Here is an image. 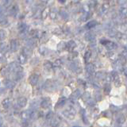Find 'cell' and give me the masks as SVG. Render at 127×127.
<instances>
[{
	"instance_id": "cell-1",
	"label": "cell",
	"mask_w": 127,
	"mask_h": 127,
	"mask_svg": "<svg viewBox=\"0 0 127 127\" xmlns=\"http://www.w3.org/2000/svg\"><path fill=\"white\" fill-rule=\"evenodd\" d=\"M8 71H9V72H11V73H16L18 72V71H22V67H20L18 63L16 62H12L10 63L9 65H8Z\"/></svg>"
},
{
	"instance_id": "cell-2",
	"label": "cell",
	"mask_w": 127,
	"mask_h": 127,
	"mask_svg": "<svg viewBox=\"0 0 127 127\" xmlns=\"http://www.w3.org/2000/svg\"><path fill=\"white\" fill-rule=\"evenodd\" d=\"M56 84L55 82L52 79H48V80L45 83V85H44V88H45L47 91H53L55 90Z\"/></svg>"
},
{
	"instance_id": "cell-3",
	"label": "cell",
	"mask_w": 127,
	"mask_h": 127,
	"mask_svg": "<svg viewBox=\"0 0 127 127\" xmlns=\"http://www.w3.org/2000/svg\"><path fill=\"white\" fill-rule=\"evenodd\" d=\"M18 30L19 33L21 34H26L28 32V30H29V26H28L26 23L21 22V23L18 24Z\"/></svg>"
},
{
	"instance_id": "cell-4",
	"label": "cell",
	"mask_w": 127,
	"mask_h": 127,
	"mask_svg": "<svg viewBox=\"0 0 127 127\" xmlns=\"http://www.w3.org/2000/svg\"><path fill=\"white\" fill-rule=\"evenodd\" d=\"M38 79H39V75L37 74H32L30 78H29V81L30 83L32 86H35L37 85V83L38 82Z\"/></svg>"
},
{
	"instance_id": "cell-5",
	"label": "cell",
	"mask_w": 127,
	"mask_h": 127,
	"mask_svg": "<svg viewBox=\"0 0 127 127\" xmlns=\"http://www.w3.org/2000/svg\"><path fill=\"white\" fill-rule=\"evenodd\" d=\"M19 48V42L17 39H13L10 41V49L12 52H16Z\"/></svg>"
},
{
	"instance_id": "cell-6",
	"label": "cell",
	"mask_w": 127,
	"mask_h": 127,
	"mask_svg": "<svg viewBox=\"0 0 127 127\" xmlns=\"http://www.w3.org/2000/svg\"><path fill=\"white\" fill-rule=\"evenodd\" d=\"M51 105V100L49 98H44L41 102V106L43 109L49 108Z\"/></svg>"
},
{
	"instance_id": "cell-7",
	"label": "cell",
	"mask_w": 127,
	"mask_h": 127,
	"mask_svg": "<svg viewBox=\"0 0 127 127\" xmlns=\"http://www.w3.org/2000/svg\"><path fill=\"white\" fill-rule=\"evenodd\" d=\"M18 5H13L10 6V9L8 10V13L11 16H16L18 13Z\"/></svg>"
},
{
	"instance_id": "cell-8",
	"label": "cell",
	"mask_w": 127,
	"mask_h": 127,
	"mask_svg": "<svg viewBox=\"0 0 127 127\" xmlns=\"http://www.w3.org/2000/svg\"><path fill=\"white\" fill-rule=\"evenodd\" d=\"M26 46H27V48H29V49H30L35 48L36 46H37V41H36V39L31 38V39L28 40V41H26Z\"/></svg>"
},
{
	"instance_id": "cell-9",
	"label": "cell",
	"mask_w": 127,
	"mask_h": 127,
	"mask_svg": "<svg viewBox=\"0 0 127 127\" xmlns=\"http://www.w3.org/2000/svg\"><path fill=\"white\" fill-rule=\"evenodd\" d=\"M3 83H4V85H5V87L8 89H13L14 87V86H15L14 82L12 81L11 79H4Z\"/></svg>"
},
{
	"instance_id": "cell-10",
	"label": "cell",
	"mask_w": 127,
	"mask_h": 127,
	"mask_svg": "<svg viewBox=\"0 0 127 127\" xmlns=\"http://www.w3.org/2000/svg\"><path fill=\"white\" fill-rule=\"evenodd\" d=\"M17 103H18V105L20 106V107H25L27 104V99L25 97H20L18 98V100H17Z\"/></svg>"
},
{
	"instance_id": "cell-11",
	"label": "cell",
	"mask_w": 127,
	"mask_h": 127,
	"mask_svg": "<svg viewBox=\"0 0 127 127\" xmlns=\"http://www.w3.org/2000/svg\"><path fill=\"white\" fill-rule=\"evenodd\" d=\"M30 113L31 110H25L24 112L22 113V118L23 121H28L30 118Z\"/></svg>"
},
{
	"instance_id": "cell-12",
	"label": "cell",
	"mask_w": 127,
	"mask_h": 127,
	"mask_svg": "<svg viewBox=\"0 0 127 127\" xmlns=\"http://www.w3.org/2000/svg\"><path fill=\"white\" fill-rule=\"evenodd\" d=\"M63 114L64 115L66 118H69V119H72L74 118V113L72 112V110H68V109L64 110L63 111Z\"/></svg>"
},
{
	"instance_id": "cell-13",
	"label": "cell",
	"mask_w": 127,
	"mask_h": 127,
	"mask_svg": "<svg viewBox=\"0 0 127 127\" xmlns=\"http://www.w3.org/2000/svg\"><path fill=\"white\" fill-rule=\"evenodd\" d=\"M59 123H60V119L58 118V117L57 116H54V115H53V117L51 118L50 125L53 127H57V126H58Z\"/></svg>"
},
{
	"instance_id": "cell-14",
	"label": "cell",
	"mask_w": 127,
	"mask_h": 127,
	"mask_svg": "<svg viewBox=\"0 0 127 127\" xmlns=\"http://www.w3.org/2000/svg\"><path fill=\"white\" fill-rule=\"evenodd\" d=\"M11 99L10 98H5L4 100L2 102V105L3 106V108H5V109H8L9 107L11 105Z\"/></svg>"
},
{
	"instance_id": "cell-15",
	"label": "cell",
	"mask_w": 127,
	"mask_h": 127,
	"mask_svg": "<svg viewBox=\"0 0 127 127\" xmlns=\"http://www.w3.org/2000/svg\"><path fill=\"white\" fill-rule=\"evenodd\" d=\"M66 102V99L64 98H61L58 100L57 103V105H56V108H61V107L64 105V103Z\"/></svg>"
},
{
	"instance_id": "cell-16",
	"label": "cell",
	"mask_w": 127,
	"mask_h": 127,
	"mask_svg": "<svg viewBox=\"0 0 127 127\" xmlns=\"http://www.w3.org/2000/svg\"><path fill=\"white\" fill-rule=\"evenodd\" d=\"M27 61V57H26L25 55H24L23 53H21V54H19L18 56V61L20 64H24Z\"/></svg>"
},
{
	"instance_id": "cell-17",
	"label": "cell",
	"mask_w": 127,
	"mask_h": 127,
	"mask_svg": "<svg viewBox=\"0 0 127 127\" xmlns=\"http://www.w3.org/2000/svg\"><path fill=\"white\" fill-rule=\"evenodd\" d=\"M22 53L26 56V57H30V56L32 55V49H29V48H23V49H22Z\"/></svg>"
},
{
	"instance_id": "cell-18",
	"label": "cell",
	"mask_w": 127,
	"mask_h": 127,
	"mask_svg": "<svg viewBox=\"0 0 127 127\" xmlns=\"http://www.w3.org/2000/svg\"><path fill=\"white\" fill-rule=\"evenodd\" d=\"M7 23H8L7 18L5 15L0 14V25H6Z\"/></svg>"
},
{
	"instance_id": "cell-19",
	"label": "cell",
	"mask_w": 127,
	"mask_h": 127,
	"mask_svg": "<svg viewBox=\"0 0 127 127\" xmlns=\"http://www.w3.org/2000/svg\"><path fill=\"white\" fill-rule=\"evenodd\" d=\"M75 45H76V44H75V41H70L67 43V45H66V47L67 48V49H69V50H72L75 47Z\"/></svg>"
},
{
	"instance_id": "cell-20",
	"label": "cell",
	"mask_w": 127,
	"mask_h": 127,
	"mask_svg": "<svg viewBox=\"0 0 127 127\" xmlns=\"http://www.w3.org/2000/svg\"><path fill=\"white\" fill-rule=\"evenodd\" d=\"M97 24H98V22L96 21H94V20L93 21H90L89 22L87 23L86 28H87V29H91V28H93L95 26H97Z\"/></svg>"
},
{
	"instance_id": "cell-21",
	"label": "cell",
	"mask_w": 127,
	"mask_h": 127,
	"mask_svg": "<svg viewBox=\"0 0 127 127\" xmlns=\"http://www.w3.org/2000/svg\"><path fill=\"white\" fill-rule=\"evenodd\" d=\"M53 64H52L50 61H45V63H44V67L46 69V70H48V71H49V70H51L52 69V67H53Z\"/></svg>"
},
{
	"instance_id": "cell-22",
	"label": "cell",
	"mask_w": 127,
	"mask_h": 127,
	"mask_svg": "<svg viewBox=\"0 0 127 127\" xmlns=\"http://www.w3.org/2000/svg\"><path fill=\"white\" fill-rule=\"evenodd\" d=\"M23 77V72L22 71H18V72H16L14 74V78L16 79V80H20Z\"/></svg>"
},
{
	"instance_id": "cell-23",
	"label": "cell",
	"mask_w": 127,
	"mask_h": 127,
	"mask_svg": "<svg viewBox=\"0 0 127 127\" xmlns=\"http://www.w3.org/2000/svg\"><path fill=\"white\" fill-rule=\"evenodd\" d=\"M49 7H46L45 10H44L42 11V13H41V18L43 19H45L48 16H49Z\"/></svg>"
},
{
	"instance_id": "cell-24",
	"label": "cell",
	"mask_w": 127,
	"mask_h": 127,
	"mask_svg": "<svg viewBox=\"0 0 127 127\" xmlns=\"http://www.w3.org/2000/svg\"><path fill=\"white\" fill-rule=\"evenodd\" d=\"M6 37V32L4 30H0V41H3Z\"/></svg>"
},
{
	"instance_id": "cell-25",
	"label": "cell",
	"mask_w": 127,
	"mask_h": 127,
	"mask_svg": "<svg viewBox=\"0 0 127 127\" xmlns=\"http://www.w3.org/2000/svg\"><path fill=\"white\" fill-rule=\"evenodd\" d=\"M66 48V44L64 42H60L57 45V50L58 51H62Z\"/></svg>"
},
{
	"instance_id": "cell-26",
	"label": "cell",
	"mask_w": 127,
	"mask_h": 127,
	"mask_svg": "<svg viewBox=\"0 0 127 127\" xmlns=\"http://www.w3.org/2000/svg\"><path fill=\"white\" fill-rule=\"evenodd\" d=\"M60 14H61V18L64 19V20H67V18H68V14L67 13V12L65 11H61V13H60Z\"/></svg>"
},
{
	"instance_id": "cell-27",
	"label": "cell",
	"mask_w": 127,
	"mask_h": 127,
	"mask_svg": "<svg viewBox=\"0 0 127 127\" xmlns=\"http://www.w3.org/2000/svg\"><path fill=\"white\" fill-rule=\"evenodd\" d=\"M47 49L45 47V46H41L39 48V53H41V55H45L46 53H47Z\"/></svg>"
},
{
	"instance_id": "cell-28",
	"label": "cell",
	"mask_w": 127,
	"mask_h": 127,
	"mask_svg": "<svg viewBox=\"0 0 127 127\" xmlns=\"http://www.w3.org/2000/svg\"><path fill=\"white\" fill-rule=\"evenodd\" d=\"M62 64V61L61 59H57L56 60L54 61V63L53 64V66H55V67H60Z\"/></svg>"
},
{
	"instance_id": "cell-29",
	"label": "cell",
	"mask_w": 127,
	"mask_h": 127,
	"mask_svg": "<svg viewBox=\"0 0 127 127\" xmlns=\"http://www.w3.org/2000/svg\"><path fill=\"white\" fill-rule=\"evenodd\" d=\"M86 69H87V71H88V72H92V71H94L93 64H87V67H86Z\"/></svg>"
},
{
	"instance_id": "cell-30",
	"label": "cell",
	"mask_w": 127,
	"mask_h": 127,
	"mask_svg": "<svg viewBox=\"0 0 127 127\" xmlns=\"http://www.w3.org/2000/svg\"><path fill=\"white\" fill-rule=\"evenodd\" d=\"M11 0H2V4L3 6H9L10 5Z\"/></svg>"
},
{
	"instance_id": "cell-31",
	"label": "cell",
	"mask_w": 127,
	"mask_h": 127,
	"mask_svg": "<svg viewBox=\"0 0 127 127\" xmlns=\"http://www.w3.org/2000/svg\"><path fill=\"white\" fill-rule=\"evenodd\" d=\"M88 18H89V14L88 13H84L80 17V20H81V21H86V20Z\"/></svg>"
},
{
	"instance_id": "cell-32",
	"label": "cell",
	"mask_w": 127,
	"mask_h": 127,
	"mask_svg": "<svg viewBox=\"0 0 127 127\" xmlns=\"http://www.w3.org/2000/svg\"><path fill=\"white\" fill-rule=\"evenodd\" d=\"M49 17H50V18L51 19H53V20H54V19H56V18H57V13L56 12H54V11H51V12H49Z\"/></svg>"
},
{
	"instance_id": "cell-33",
	"label": "cell",
	"mask_w": 127,
	"mask_h": 127,
	"mask_svg": "<svg viewBox=\"0 0 127 127\" xmlns=\"http://www.w3.org/2000/svg\"><path fill=\"white\" fill-rule=\"evenodd\" d=\"M90 57H91V52H87V53H85V56H84V58H85V61H87L88 60L90 59Z\"/></svg>"
},
{
	"instance_id": "cell-34",
	"label": "cell",
	"mask_w": 127,
	"mask_h": 127,
	"mask_svg": "<svg viewBox=\"0 0 127 127\" xmlns=\"http://www.w3.org/2000/svg\"><path fill=\"white\" fill-rule=\"evenodd\" d=\"M53 117V113L52 112V111H50V112H49V113L47 114V115H46V119H47V120H49V119H51Z\"/></svg>"
},
{
	"instance_id": "cell-35",
	"label": "cell",
	"mask_w": 127,
	"mask_h": 127,
	"mask_svg": "<svg viewBox=\"0 0 127 127\" xmlns=\"http://www.w3.org/2000/svg\"><path fill=\"white\" fill-rule=\"evenodd\" d=\"M79 91H75V92L73 93V95H72V96L74 97V98H78L79 96Z\"/></svg>"
},
{
	"instance_id": "cell-36",
	"label": "cell",
	"mask_w": 127,
	"mask_h": 127,
	"mask_svg": "<svg viewBox=\"0 0 127 127\" xmlns=\"http://www.w3.org/2000/svg\"><path fill=\"white\" fill-rule=\"evenodd\" d=\"M29 126V123H28L27 121H23L22 122V127H28Z\"/></svg>"
},
{
	"instance_id": "cell-37",
	"label": "cell",
	"mask_w": 127,
	"mask_h": 127,
	"mask_svg": "<svg viewBox=\"0 0 127 127\" xmlns=\"http://www.w3.org/2000/svg\"><path fill=\"white\" fill-rule=\"evenodd\" d=\"M122 14H123L124 16H126L127 15V10L126 9H122Z\"/></svg>"
},
{
	"instance_id": "cell-38",
	"label": "cell",
	"mask_w": 127,
	"mask_h": 127,
	"mask_svg": "<svg viewBox=\"0 0 127 127\" xmlns=\"http://www.w3.org/2000/svg\"><path fill=\"white\" fill-rule=\"evenodd\" d=\"M4 9H3V7L2 6H0V14H2V12H3Z\"/></svg>"
},
{
	"instance_id": "cell-39",
	"label": "cell",
	"mask_w": 127,
	"mask_h": 127,
	"mask_svg": "<svg viewBox=\"0 0 127 127\" xmlns=\"http://www.w3.org/2000/svg\"><path fill=\"white\" fill-rule=\"evenodd\" d=\"M26 2L28 4H31L32 2H33V0H26Z\"/></svg>"
},
{
	"instance_id": "cell-40",
	"label": "cell",
	"mask_w": 127,
	"mask_h": 127,
	"mask_svg": "<svg viewBox=\"0 0 127 127\" xmlns=\"http://www.w3.org/2000/svg\"><path fill=\"white\" fill-rule=\"evenodd\" d=\"M2 122H3L2 118L1 115H0V126H2Z\"/></svg>"
},
{
	"instance_id": "cell-41",
	"label": "cell",
	"mask_w": 127,
	"mask_h": 127,
	"mask_svg": "<svg viewBox=\"0 0 127 127\" xmlns=\"http://www.w3.org/2000/svg\"><path fill=\"white\" fill-rule=\"evenodd\" d=\"M58 2H61V3H64V2H65V0H58Z\"/></svg>"
},
{
	"instance_id": "cell-42",
	"label": "cell",
	"mask_w": 127,
	"mask_h": 127,
	"mask_svg": "<svg viewBox=\"0 0 127 127\" xmlns=\"http://www.w3.org/2000/svg\"><path fill=\"white\" fill-rule=\"evenodd\" d=\"M41 1H42V2H46L49 1V0H41Z\"/></svg>"
},
{
	"instance_id": "cell-43",
	"label": "cell",
	"mask_w": 127,
	"mask_h": 127,
	"mask_svg": "<svg viewBox=\"0 0 127 127\" xmlns=\"http://www.w3.org/2000/svg\"><path fill=\"white\" fill-rule=\"evenodd\" d=\"M74 1H75V2H79V0H74Z\"/></svg>"
},
{
	"instance_id": "cell-44",
	"label": "cell",
	"mask_w": 127,
	"mask_h": 127,
	"mask_svg": "<svg viewBox=\"0 0 127 127\" xmlns=\"http://www.w3.org/2000/svg\"><path fill=\"white\" fill-rule=\"evenodd\" d=\"M1 45H2V43H1V41H0V46H1Z\"/></svg>"
},
{
	"instance_id": "cell-45",
	"label": "cell",
	"mask_w": 127,
	"mask_h": 127,
	"mask_svg": "<svg viewBox=\"0 0 127 127\" xmlns=\"http://www.w3.org/2000/svg\"><path fill=\"white\" fill-rule=\"evenodd\" d=\"M74 127H79V126H74Z\"/></svg>"
},
{
	"instance_id": "cell-46",
	"label": "cell",
	"mask_w": 127,
	"mask_h": 127,
	"mask_svg": "<svg viewBox=\"0 0 127 127\" xmlns=\"http://www.w3.org/2000/svg\"><path fill=\"white\" fill-rule=\"evenodd\" d=\"M0 127H2V126H0Z\"/></svg>"
},
{
	"instance_id": "cell-47",
	"label": "cell",
	"mask_w": 127,
	"mask_h": 127,
	"mask_svg": "<svg viewBox=\"0 0 127 127\" xmlns=\"http://www.w3.org/2000/svg\"><path fill=\"white\" fill-rule=\"evenodd\" d=\"M126 75H127V74H126Z\"/></svg>"
}]
</instances>
